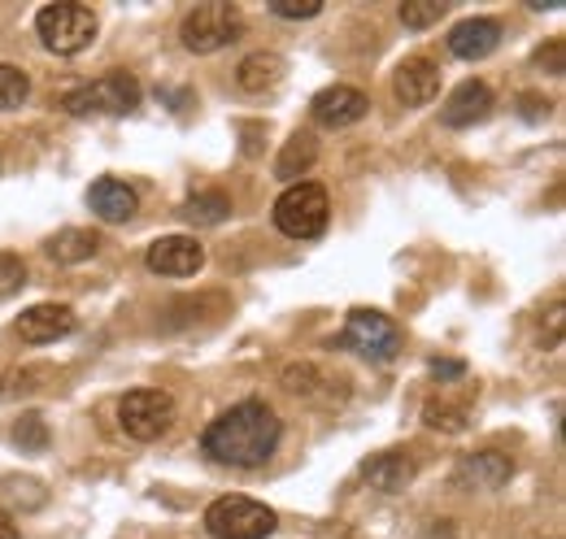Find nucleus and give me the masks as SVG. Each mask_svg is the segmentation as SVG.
<instances>
[{"instance_id": "nucleus-1", "label": "nucleus", "mask_w": 566, "mask_h": 539, "mask_svg": "<svg viewBox=\"0 0 566 539\" xmlns=\"http://www.w3.org/2000/svg\"><path fill=\"white\" fill-rule=\"evenodd\" d=\"M275 444H280V418L262 401H244L227 409L218 422H210V431L201 440L206 457L222 462V466H235V471L266 466Z\"/></svg>"}, {"instance_id": "nucleus-2", "label": "nucleus", "mask_w": 566, "mask_h": 539, "mask_svg": "<svg viewBox=\"0 0 566 539\" xmlns=\"http://www.w3.org/2000/svg\"><path fill=\"white\" fill-rule=\"evenodd\" d=\"M275 509L249 500V496H222L206 509V531L213 539H271L275 536Z\"/></svg>"}, {"instance_id": "nucleus-3", "label": "nucleus", "mask_w": 566, "mask_h": 539, "mask_svg": "<svg viewBox=\"0 0 566 539\" xmlns=\"http://www.w3.org/2000/svg\"><path fill=\"white\" fill-rule=\"evenodd\" d=\"M35 31L57 57H74L96 40V13L87 4H44L35 13Z\"/></svg>"}, {"instance_id": "nucleus-4", "label": "nucleus", "mask_w": 566, "mask_h": 539, "mask_svg": "<svg viewBox=\"0 0 566 539\" xmlns=\"http://www.w3.org/2000/svg\"><path fill=\"white\" fill-rule=\"evenodd\" d=\"M136 105H140V83L123 70L101 74L96 83H83V87L62 96V109H71L78 118H87V114H132Z\"/></svg>"}, {"instance_id": "nucleus-5", "label": "nucleus", "mask_w": 566, "mask_h": 539, "mask_svg": "<svg viewBox=\"0 0 566 539\" xmlns=\"http://www.w3.org/2000/svg\"><path fill=\"white\" fill-rule=\"evenodd\" d=\"M327 213H332V204L318 183H292L275 201V226L292 240H314L327 231Z\"/></svg>"}, {"instance_id": "nucleus-6", "label": "nucleus", "mask_w": 566, "mask_h": 539, "mask_svg": "<svg viewBox=\"0 0 566 539\" xmlns=\"http://www.w3.org/2000/svg\"><path fill=\"white\" fill-rule=\"evenodd\" d=\"M244 31V18L235 4H197L184 27H179V40L188 53H218L222 44H231L235 35Z\"/></svg>"}, {"instance_id": "nucleus-7", "label": "nucleus", "mask_w": 566, "mask_h": 539, "mask_svg": "<svg viewBox=\"0 0 566 539\" xmlns=\"http://www.w3.org/2000/svg\"><path fill=\"white\" fill-rule=\"evenodd\" d=\"M118 422H123V431H127L132 440L153 444V440H161V435L170 431V422H175V401H170L161 388H136V392H127V397L118 401Z\"/></svg>"}, {"instance_id": "nucleus-8", "label": "nucleus", "mask_w": 566, "mask_h": 539, "mask_svg": "<svg viewBox=\"0 0 566 539\" xmlns=\"http://www.w3.org/2000/svg\"><path fill=\"white\" fill-rule=\"evenodd\" d=\"M345 348H354L370 361H392L397 348H401V331L392 318H384L379 309H354L349 323H345V336H340Z\"/></svg>"}, {"instance_id": "nucleus-9", "label": "nucleus", "mask_w": 566, "mask_h": 539, "mask_svg": "<svg viewBox=\"0 0 566 539\" xmlns=\"http://www.w3.org/2000/svg\"><path fill=\"white\" fill-rule=\"evenodd\" d=\"M366 109H370V101H366L357 87H345V83H336V87L318 92V96H314V105H310L314 123H318V127H332V131L361 123V118H366Z\"/></svg>"}, {"instance_id": "nucleus-10", "label": "nucleus", "mask_w": 566, "mask_h": 539, "mask_svg": "<svg viewBox=\"0 0 566 539\" xmlns=\"http://www.w3.org/2000/svg\"><path fill=\"white\" fill-rule=\"evenodd\" d=\"M206 266V249L192 235H166L148 249V270L166 274V278H188Z\"/></svg>"}, {"instance_id": "nucleus-11", "label": "nucleus", "mask_w": 566, "mask_h": 539, "mask_svg": "<svg viewBox=\"0 0 566 539\" xmlns=\"http://www.w3.org/2000/svg\"><path fill=\"white\" fill-rule=\"evenodd\" d=\"M78 327L71 305H31L22 318H18V336L27 344H53V339L71 336Z\"/></svg>"}, {"instance_id": "nucleus-12", "label": "nucleus", "mask_w": 566, "mask_h": 539, "mask_svg": "<svg viewBox=\"0 0 566 539\" xmlns=\"http://www.w3.org/2000/svg\"><path fill=\"white\" fill-rule=\"evenodd\" d=\"M496 44H501V22L493 18H467L449 31V53L462 62H484Z\"/></svg>"}, {"instance_id": "nucleus-13", "label": "nucleus", "mask_w": 566, "mask_h": 539, "mask_svg": "<svg viewBox=\"0 0 566 539\" xmlns=\"http://www.w3.org/2000/svg\"><path fill=\"white\" fill-rule=\"evenodd\" d=\"M493 114V87L489 83H462L449 101H444V109H440V118H444V127H475V123H484Z\"/></svg>"}, {"instance_id": "nucleus-14", "label": "nucleus", "mask_w": 566, "mask_h": 539, "mask_svg": "<svg viewBox=\"0 0 566 539\" xmlns=\"http://www.w3.org/2000/svg\"><path fill=\"white\" fill-rule=\"evenodd\" d=\"M397 101L401 105H431L436 92H440V66L427 62V57H406L397 66Z\"/></svg>"}, {"instance_id": "nucleus-15", "label": "nucleus", "mask_w": 566, "mask_h": 539, "mask_svg": "<svg viewBox=\"0 0 566 539\" xmlns=\"http://www.w3.org/2000/svg\"><path fill=\"white\" fill-rule=\"evenodd\" d=\"M87 204H92V213H101L105 222H132L136 209H140V197H136L123 179H96L92 192H87Z\"/></svg>"}, {"instance_id": "nucleus-16", "label": "nucleus", "mask_w": 566, "mask_h": 539, "mask_svg": "<svg viewBox=\"0 0 566 539\" xmlns=\"http://www.w3.org/2000/svg\"><path fill=\"white\" fill-rule=\"evenodd\" d=\"M361 474H366V483L375 487V492H406L410 483H415V457L410 453H379V457H370L366 466H361Z\"/></svg>"}, {"instance_id": "nucleus-17", "label": "nucleus", "mask_w": 566, "mask_h": 539, "mask_svg": "<svg viewBox=\"0 0 566 539\" xmlns=\"http://www.w3.org/2000/svg\"><path fill=\"white\" fill-rule=\"evenodd\" d=\"M510 474H514V462L505 453H475L458 466V483H467L475 492H496L501 483H510Z\"/></svg>"}, {"instance_id": "nucleus-18", "label": "nucleus", "mask_w": 566, "mask_h": 539, "mask_svg": "<svg viewBox=\"0 0 566 539\" xmlns=\"http://www.w3.org/2000/svg\"><path fill=\"white\" fill-rule=\"evenodd\" d=\"M44 253H49L57 266H78V262H87V257L101 253V235H96V231H83V226H66V231H57V235L44 244Z\"/></svg>"}, {"instance_id": "nucleus-19", "label": "nucleus", "mask_w": 566, "mask_h": 539, "mask_svg": "<svg viewBox=\"0 0 566 539\" xmlns=\"http://www.w3.org/2000/svg\"><path fill=\"white\" fill-rule=\"evenodd\" d=\"M283 70H287V66H283L280 53H253V57H244V62H240V70H235V78H240V87H244V92L262 96V92L280 87Z\"/></svg>"}, {"instance_id": "nucleus-20", "label": "nucleus", "mask_w": 566, "mask_h": 539, "mask_svg": "<svg viewBox=\"0 0 566 539\" xmlns=\"http://www.w3.org/2000/svg\"><path fill=\"white\" fill-rule=\"evenodd\" d=\"M314 161H318V144H314V135L296 131L287 144H283L280 161H275V175H280V179H301V175L314 170Z\"/></svg>"}, {"instance_id": "nucleus-21", "label": "nucleus", "mask_w": 566, "mask_h": 539, "mask_svg": "<svg viewBox=\"0 0 566 539\" xmlns=\"http://www.w3.org/2000/svg\"><path fill=\"white\" fill-rule=\"evenodd\" d=\"M227 213H231V201H227L222 192H201V197H192V201L184 204V218H188V222H201V226L222 222Z\"/></svg>"}, {"instance_id": "nucleus-22", "label": "nucleus", "mask_w": 566, "mask_h": 539, "mask_svg": "<svg viewBox=\"0 0 566 539\" xmlns=\"http://www.w3.org/2000/svg\"><path fill=\"white\" fill-rule=\"evenodd\" d=\"M27 96H31V78H27V70L0 66V114H4V109H22Z\"/></svg>"}, {"instance_id": "nucleus-23", "label": "nucleus", "mask_w": 566, "mask_h": 539, "mask_svg": "<svg viewBox=\"0 0 566 539\" xmlns=\"http://www.w3.org/2000/svg\"><path fill=\"white\" fill-rule=\"evenodd\" d=\"M444 9H449V4H440V0H410V4H401V22H406L410 31H423V27L444 18Z\"/></svg>"}, {"instance_id": "nucleus-24", "label": "nucleus", "mask_w": 566, "mask_h": 539, "mask_svg": "<svg viewBox=\"0 0 566 539\" xmlns=\"http://www.w3.org/2000/svg\"><path fill=\"white\" fill-rule=\"evenodd\" d=\"M22 283H27V266H22V257L0 253V300H9Z\"/></svg>"}, {"instance_id": "nucleus-25", "label": "nucleus", "mask_w": 566, "mask_h": 539, "mask_svg": "<svg viewBox=\"0 0 566 539\" xmlns=\"http://www.w3.org/2000/svg\"><path fill=\"white\" fill-rule=\"evenodd\" d=\"M13 440H18L22 448H44V444H49V426H44V418H40V413H27V418L18 422V431H13Z\"/></svg>"}, {"instance_id": "nucleus-26", "label": "nucleus", "mask_w": 566, "mask_h": 539, "mask_svg": "<svg viewBox=\"0 0 566 539\" xmlns=\"http://www.w3.org/2000/svg\"><path fill=\"white\" fill-rule=\"evenodd\" d=\"M427 426H436V431H462V422H467V413L462 409H453V404H440L431 401L427 404Z\"/></svg>"}, {"instance_id": "nucleus-27", "label": "nucleus", "mask_w": 566, "mask_h": 539, "mask_svg": "<svg viewBox=\"0 0 566 539\" xmlns=\"http://www.w3.org/2000/svg\"><path fill=\"white\" fill-rule=\"evenodd\" d=\"M323 0H271V13L275 18H318Z\"/></svg>"}, {"instance_id": "nucleus-28", "label": "nucleus", "mask_w": 566, "mask_h": 539, "mask_svg": "<svg viewBox=\"0 0 566 539\" xmlns=\"http://www.w3.org/2000/svg\"><path fill=\"white\" fill-rule=\"evenodd\" d=\"M536 62H541V66L549 62V70H554V74H563V40H554V44H549V53H541Z\"/></svg>"}, {"instance_id": "nucleus-29", "label": "nucleus", "mask_w": 566, "mask_h": 539, "mask_svg": "<svg viewBox=\"0 0 566 539\" xmlns=\"http://www.w3.org/2000/svg\"><path fill=\"white\" fill-rule=\"evenodd\" d=\"M431 374H440V379H458L462 366H458V361H431Z\"/></svg>"}, {"instance_id": "nucleus-30", "label": "nucleus", "mask_w": 566, "mask_h": 539, "mask_svg": "<svg viewBox=\"0 0 566 539\" xmlns=\"http://www.w3.org/2000/svg\"><path fill=\"white\" fill-rule=\"evenodd\" d=\"M0 539H18V527H13L9 514H0Z\"/></svg>"}]
</instances>
